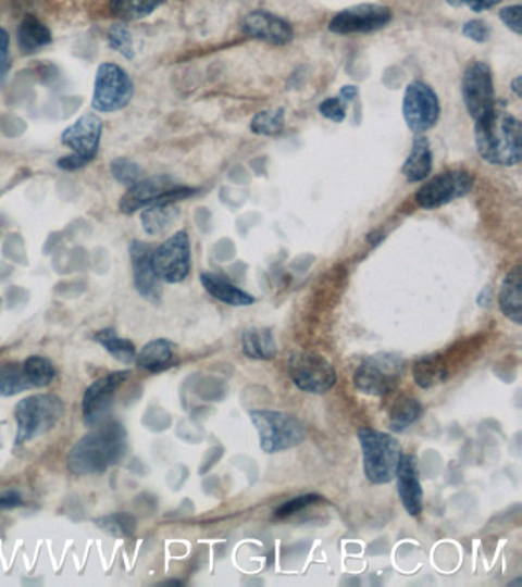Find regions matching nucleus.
<instances>
[{"instance_id": "f257e3e1", "label": "nucleus", "mask_w": 522, "mask_h": 587, "mask_svg": "<svg viewBox=\"0 0 522 587\" xmlns=\"http://www.w3.org/2000/svg\"><path fill=\"white\" fill-rule=\"evenodd\" d=\"M475 142L481 158L487 163L502 167H513L521 163V123L505 109L497 107L475 123Z\"/></svg>"}, {"instance_id": "f03ea898", "label": "nucleus", "mask_w": 522, "mask_h": 587, "mask_svg": "<svg viewBox=\"0 0 522 587\" xmlns=\"http://www.w3.org/2000/svg\"><path fill=\"white\" fill-rule=\"evenodd\" d=\"M126 449V430L116 421L88 433L71 449L67 469L77 476L107 472L116 464Z\"/></svg>"}, {"instance_id": "7ed1b4c3", "label": "nucleus", "mask_w": 522, "mask_h": 587, "mask_svg": "<svg viewBox=\"0 0 522 587\" xmlns=\"http://www.w3.org/2000/svg\"><path fill=\"white\" fill-rule=\"evenodd\" d=\"M360 447H362L363 469L368 480L374 485L389 484L396 479L398 464H400V442L389 433L362 427L357 432Z\"/></svg>"}, {"instance_id": "20e7f679", "label": "nucleus", "mask_w": 522, "mask_h": 587, "mask_svg": "<svg viewBox=\"0 0 522 587\" xmlns=\"http://www.w3.org/2000/svg\"><path fill=\"white\" fill-rule=\"evenodd\" d=\"M251 424L259 435V446L266 454L296 449L306 440L307 432L302 421L276 410H253Z\"/></svg>"}, {"instance_id": "39448f33", "label": "nucleus", "mask_w": 522, "mask_h": 587, "mask_svg": "<svg viewBox=\"0 0 522 587\" xmlns=\"http://www.w3.org/2000/svg\"><path fill=\"white\" fill-rule=\"evenodd\" d=\"M62 415L63 402L55 395H33L18 402L14 410L17 421V446L50 433Z\"/></svg>"}, {"instance_id": "423d86ee", "label": "nucleus", "mask_w": 522, "mask_h": 587, "mask_svg": "<svg viewBox=\"0 0 522 587\" xmlns=\"http://www.w3.org/2000/svg\"><path fill=\"white\" fill-rule=\"evenodd\" d=\"M403 369L405 361L396 353H374L357 367L356 389L370 397H385L397 389Z\"/></svg>"}, {"instance_id": "0eeeda50", "label": "nucleus", "mask_w": 522, "mask_h": 587, "mask_svg": "<svg viewBox=\"0 0 522 587\" xmlns=\"http://www.w3.org/2000/svg\"><path fill=\"white\" fill-rule=\"evenodd\" d=\"M194 193H197L195 188L179 186L167 176H153L130 186L120 201V210L125 214H134L150 205L176 204Z\"/></svg>"}, {"instance_id": "6e6552de", "label": "nucleus", "mask_w": 522, "mask_h": 587, "mask_svg": "<svg viewBox=\"0 0 522 587\" xmlns=\"http://www.w3.org/2000/svg\"><path fill=\"white\" fill-rule=\"evenodd\" d=\"M101 129V120L94 114H86L67 127L62 134V145L70 147L73 153L60 158L59 167L73 172L91 163L99 152Z\"/></svg>"}, {"instance_id": "1a4fd4ad", "label": "nucleus", "mask_w": 522, "mask_h": 587, "mask_svg": "<svg viewBox=\"0 0 522 587\" xmlns=\"http://www.w3.org/2000/svg\"><path fill=\"white\" fill-rule=\"evenodd\" d=\"M288 375L299 390L325 395L333 389L337 375L333 364L315 352H298L288 361Z\"/></svg>"}, {"instance_id": "9d476101", "label": "nucleus", "mask_w": 522, "mask_h": 587, "mask_svg": "<svg viewBox=\"0 0 522 587\" xmlns=\"http://www.w3.org/2000/svg\"><path fill=\"white\" fill-rule=\"evenodd\" d=\"M134 97V85L122 67L104 63L97 71L94 88L92 108L109 114L126 108Z\"/></svg>"}, {"instance_id": "9b49d317", "label": "nucleus", "mask_w": 522, "mask_h": 587, "mask_svg": "<svg viewBox=\"0 0 522 587\" xmlns=\"http://www.w3.org/2000/svg\"><path fill=\"white\" fill-rule=\"evenodd\" d=\"M190 266V240L186 232L175 233L152 250V268L158 280L182 284L189 276Z\"/></svg>"}, {"instance_id": "f8f14e48", "label": "nucleus", "mask_w": 522, "mask_h": 587, "mask_svg": "<svg viewBox=\"0 0 522 587\" xmlns=\"http://www.w3.org/2000/svg\"><path fill=\"white\" fill-rule=\"evenodd\" d=\"M461 92H463L465 109L475 123L497 108L494 77H492L490 67L484 62H472L465 67Z\"/></svg>"}, {"instance_id": "ddd939ff", "label": "nucleus", "mask_w": 522, "mask_h": 587, "mask_svg": "<svg viewBox=\"0 0 522 587\" xmlns=\"http://www.w3.org/2000/svg\"><path fill=\"white\" fill-rule=\"evenodd\" d=\"M472 188L471 173L465 171L443 172L417 191L415 201L424 210H437L439 207L456 201V199L464 198L465 195L471 193Z\"/></svg>"}, {"instance_id": "4468645a", "label": "nucleus", "mask_w": 522, "mask_h": 587, "mask_svg": "<svg viewBox=\"0 0 522 587\" xmlns=\"http://www.w3.org/2000/svg\"><path fill=\"white\" fill-rule=\"evenodd\" d=\"M403 115L409 129L424 134L437 124L439 101L437 93L423 82H412L403 98Z\"/></svg>"}, {"instance_id": "2eb2a0df", "label": "nucleus", "mask_w": 522, "mask_h": 587, "mask_svg": "<svg viewBox=\"0 0 522 587\" xmlns=\"http://www.w3.org/2000/svg\"><path fill=\"white\" fill-rule=\"evenodd\" d=\"M393 18V11L375 3L351 7L341 10L330 22V32L334 34H366L385 28Z\"/></svg>"}, {"instance_id": "dca6fc26", "label": "nucleus", "mask_w": 522, "mask_h": 587, "mask_svg": "<svg viewBox=\"0 0 522 587\" xmlns=\"http://www.w3.org/2000/svg\"><path fill=\"white\" fill-rule=\"evenodd\" d=\"M129 371L112 372L103 378L97 379L85 391L84 420L89 427H96L111 409L116 390L129 378Z\"/></svg>"}, {"instance_id": "f3484780", "label": "nucleus", "mask_w": 522, "mask_h": 587, "mask_svg": "<svg viewBox=\"0 0 522 587\" xmlns=\"http://www.w3.org/2000/svg\"><path fill=\"white\" fill-rule=\"evenodd\" d=\"M243 32L251 39L265 41V43L283 47L295 37L291 25L284 18L274 16L269 11H251L244 17Z\"/></svg>"}, {"instance_id": "a211bd4d", "label": "nucleus", "mask_w": 522, "mask_h": 587, "mask_svg": "<svg viewBox=\"0 0 522 587\" xmlns=\"http://www.w3.org/2000/svg\"><path fill=\"white\" fill-rule=\"evenodd\" d=\"M396 479L398 496H400L405 510L408 511V514L411 515V517H417V515L422 514L423 488L422 482H420L419 464H417L415 457H412V454L401 457L396 473Z\"/></svg>"}, {"instance_id": "6ab92c4d", "label": "nucleus", "mask_w": 522, "mask_h": 587, "mask_svg": "<svg viewBox=\"0 0 522 587\" xmlns=\"http://www.w3.org/2000/svg\"><path fill=\"white\" fill-rule=\"evenodd\" d=\"M130 261H133L135 288L142 299L149 302H160L161 291L158 277L152 268V248L148 243L133 242L130 245Z\"/></svg>"}, {"instance_id": "aec40b11", "label": "nucleus", "mask_w": 522, "mask_h": 587, "mask_svg": "<svg viewBox=\"0 0 522 587\" xmlns=\"http://www.w3.org/2000/svg\"><path fill=\"white\" fill-rule=\"evenodd\" d=\"M201 284L213 299L220 300L228 307H250L257 302L253 296L233 285L231 280L220 276V274L202 273Z\"/></svg>"}, {"instance_id": "412c9836", "label": "nucleus", "mask_w": 522, "mask_h": 587, "mask_svg": "<svg viewBox=\"0 0 522 587\" xmlns=\"http://www.w3.org/2000/svg\"><path fill=\"white\" fill-rule=\"evenodd\" d=\"M499 308L514 325H522V274L521 266H514L506 274L499 289Z\"/></svg>"}, {"instance_id": "4be33fe9", "label": "nucleus", "mask_w": 522, "mask_h": 587, "mask_svg": "<svg viewBox=\"0 0 522 587\" xmlns=\"http://www.w3.org/2000/svg\"><path fill=\"white\" fill-rule=\"evenodd\" d=\"M432 172V150L430 139L424 135H417L414 145L407 161H405L401 173L409 183H422Z\"/></svg>"}, {"instance_id": "5701e85b", "label": "nucleus", "mask_w": 522, "mask_h": 587, "mask_svg": "<svg viewBox=\"0 0 522 587\" xmlns=\"http://www.w3.org/2000/svg\"><path fill=\"white\" fill-rule=\"evenodd\" d=\"M243 352L251 360H272L276 357L277 345L272 330L265 327H250L243 334Z\"/></svg>"}, {"instance_id": "b1692460", "label": "nucleus", "mask_w": 522, "mask_h": 587, "mask_svg": "<svg viewBox=\"0 0 522 587\" xmlns=\"http://www.w3.org/2000/svg\"><path fill=\"white\" fill-rule=\"evenodd\" d=\"M135 361L145 371L157 374V372L171 367L174 363V345L164 338H158V340L148 342Z\"/></svg>"}, {"instance_id": "393cba45", "label": "nucleus", "mask_w": 522, "mask_h": 587, "mask_svg": "<svg viewBox=\"0 0 522 587\" xmlns=\"http://www.w3.org/2000/svg\"><path fill=\"white\" fill-rule=\"evenodd\" d=\"M52 40L51 32L47 25H44L39 18L28 16L22 21L18 26L17 41L18 48L25 54H33L39 51L40 48L47 47Z\"/></svg>"}, {"instance_id": "a878e982", "label": "nucleus", "mask_w": 522, "mask_h": 587, "mask_svg": "<svg viewBox=\"0 0 522 587\" xmlns=\"http://www.w3.org/2000/svg\"><path fill=\"white\" fill-rule=\"evenodd\" d=\"M179 209L175 204H157L142 209L141 224L150 236H160L166 233L178 220Z\"/></svg>"}, {"instance_id": "bb28decb", "label": "nucleus", "mask_w": 522, "mask_h": 587, "mask_svg": "<svg viewBox=\"0 0 522 587\" xmlns=\"http://www.w3.org/2000/svg\"><path fill=\"white\" fill-rule=\"evenodd\" d=\"M423 408L415 398L408 395H400L393 402V408L389 410V428L393 432H403L422 416Z\"/></svg>"}, {"instance_id": "cd10ccee", "label": "nucleus", "mask_w": 522, "mask_h": 587, "mask_svg": "<svg viewBox=\"0 0 522 587\" xmlns=\"http://www.w3.org/2000/svg\"><path fill=\"white\" fill-rule=\"evenodd\" d=\"M94 340L99 342L107 349L109 355L122 364H133L137 359V351H135L134 342L120 338L114 329H101L94 335Z\"/></svg>"}, {"instance_id": "c85d7f7f", "label": "nucleus", "mask_w": 522, "mask_h": 587, "mask_svg": "<svg viewBox=\"0 0 522 587\" xmlns=\"http://www.w3.org/2000/svg\"><path fill=\"white\" fill-rule=\"evenodd\" d=\"M414 378L422 389H431L448 378V369L439 357H427L415 364Z\"/></svg>"}, {"instance_id": "c756f323", "label": "nucleus", "mask_w": 522, "mask_h": 587, "mask_svg": "<svg viewBox=\"0 0 522 587\" xmlns=\"http://www.w3.org/2000/svg\"><path fill=\"white\" fill-rule=\"evenodd\" d=\"M164 0H111V11L122 21H140L149 16Z\"/></svg>"}, {"instance_id": "7c9ffc66", "label": "nucleus", "mask_w": 522, "mask_h": 587, "mask_svg": "<svg viewBox=\"0 0 522 587\" xmlns=\"http://www.w3.org/2000/svg\"><path fill=\"white\" fill-rule=\"evenodd\" d=\"M29 389H33V386L26 378L24 367L18 364L0 366V397H14Z\"/></svg>"}, {"instance_id": "2f4dec72", "label": "nucleus", "mask_w": 522, "mask_h": 587, "mask_svg": "<svg viewBox=\"0 0 522 587\" xmlns=\"http://www.w3.org/2000/svg\"><path fill=\"white\" fill-rule=\"evenodd\" d=\"M285 111L283 108L269 109V111L259 112L251 120L250 129L253 134L262 135V137H276L284 130Z\"/></svg>"}, {"instance_id": "473e14b6", "label": "nucleus", "mask_w": 522, "mask_h": 587, "mask_svg": "<svg viewBox=\"0 0 522 587\" xmlns=\"http://www.w3.org/2000/svg\"><path fill=\"white\" fill-rule=\"evenodd\" d=\"M24 372L33 387L50 386L55 376L54 364L40 355L29 357L24 363Z\"/></svg>"}, {"instance_id": "72a5a7b5", "label": "nucleus", "mask_w": 522, "mask_h": 587, "mask_svg": "<svg viewBox=\"0 0 522 587\" xmlns=\"http://www.w3.org/2000/svg\"><path fill=\"white\" fill-rule=\"evenodd\" d=\"M96 523L109 536L116 538L130 537L137 529V521L133 515L125 513L104 515V517L97 519Z\"/></svg>"}, {"instance_id": "f704fd0d", "label": "nucleus", "mask_w": 522, "mask_h": 587, "mask_svg": "<svg viewBox=\"0 0 522 587\" xmlns=\"http://www.w3.org/2000/svg\"><path fill=\"white\" fill-rule=\"evenodd\" d=\"M111 171L114 178L123 186L130 187L142 179L140 165L126 160V158H116V160L112 161Z\"/></svg>"}, {"instance_id": "c9c22d12", "label": "nucleus", "mask_w": 522, "mask_h": 587, "mask_svg": "<svg viewBox=\"0 0 522 587\" xmlns=\"http://www.w3.org/2000/svg\"><path fill=\"white\" fill-rule=\"evenodd\" d=\"M109 45L126 59H134L135 49L133 34L125 25H114L108 33Z\"/></svg>"}, {"instance_id": "e433bc0d", "label": "nucleus", "mask_w": 522, "mask_h": 587, "mask_svg": "<svg viewBox=\"0 0 522 587\" xmlns=\"http://www.w3.org/2000/svg\"><path fill=\"white\" fill-rule=\"evenodd\" d=\"M321 500L322 496L319 495L299 496V498L287 500V502L283 503V505L274 511V515H276L277 519H285L288 517V515L299 513V511L314 505V503L321 502Z\"/></svg>"}, {"instance_id": "4c0bfd02", "label": "nucleus", "mask_w": 522, "mask_h": 587, "mask_svg": "<svg viewBox=\"0 0 522 587\" xmlns=\"http://www.w3.org/2000/svg\"><path fill=\"white\" fill-rule=\"evenodd\" d=\"M319 112L334 123H341L347 116V103L340 97L326 98L319 107Z\"/></svg>"}, {"instance_id": "58836bf2", "label": "nucleus", "mask_w": 522, "mask_h": 587, "mask_svg": "<svg viewBox=\"0 0 522 587\" xmlns=\"http://www.w3.org/2000/svg\"><path fill=\"white\" fill-rule=\"evenodd\" d=\"M463 34L468 39L484 43V41L489 40L490 28L483 21H471L463 26Z\"/></svg>"}, {"instance_id": "ea45409f", "label": "nucleus", "mask_w": 522, "mask_h": 587, "mask_svg": "<svg viewBox=\"0 0 522 587\" xmlns=\"http://www.w3.org/2000/svg\"><path fill=\"white\" fill-rule=\"evenodd\" d=\"M521 5L506 7L499 11V17L505 22L507 28L512 29L517 36H521L522 25H521Z\"/></svg>"}, {"instance_id": "a19ab883", "label": "nucleus", "mask_w": 522, "mask_h": 587, "mask_svg": "<svg viewBox=\"0 0 522 587\" xmlns=\"http://www.w3.org/2000/svg\"><path fill=\"white\" fill-rule=\"evenodd\" d=\"M10 70V36L0 28V80H3Z\"/></svg>"}, {"instance_id": "79ce46f5", "label": "nucleus", "mask_w": 522, "mask_h": 587, "mask_svg": "<svg viewBox=\"0 0 522 587\" xmlns=\"http://www.w3.org/2000/svg\"><path fill=\"white\" fill-rule=\"evenodd\" d=\"M446 2L457 7V9L458 7H469L475 13H481V11L494 9L501 0H446Z\"/></svg>"}, {"instance_id": "37998d69", "label": "nucleus", "mask_w": 522, "mask_h": 587, "mask_svg": "<svg viewBox=\"0 0 522 587\" xmlns=\"http://www.w3.org/2000/svg\"><path fill=\"white\" fill-rule=\"evenodd\" d=\"M22 505H24V499H22V496L18 495L17 491H14V489L0 495V510H13V508Z\"/></svg>"}, {"instance_id": "c03bdc74", "label": "nucleus", "mask_w": 522, "mask_h": 587, "mask_svg": "<svg viewBox=\"0 0 522 587\" xmlns=\"http://www.w3.org/2000/svg\"><path fill=\"white\" fill-rule=\"evenodd\" d=\"M357 96H359V88H357V86H345V88L340 90V98L345 103H351Z\"/></svg>"}, {"instance_id": "a18cd8bd", "label": "nucleus", "mask_w": 522, "mask_h": 587, "mask_svg": "<svg viewBox=\"0 0 522 587\" xmlns=\"http://www.w3.org/2000/svg\"><path fill=\"white\" fill-rule=\"evenodd\" d=\"M490 297H492L490 288L489 286H487V288L483 289V292L480 294V297H478L480 307L481 308L487 307V304L490 303Z\"/></svg>"}, {"instance_id": "49530a36", "label": "nucleus", "mask_w": 522, "mask_h": 587, "mask_svg": "<svg viewBox=\"0 0 522 587\" xmlns=\"http://www.w3.org/2000/svg\"><path fill=\"white\" fill-rule=\"evenodd\" d=\"M521 82H522V78L517 77L514 78L512 83V89L514 90V93H517L518 97H521Z\"/></svg>"}]
</instances>
